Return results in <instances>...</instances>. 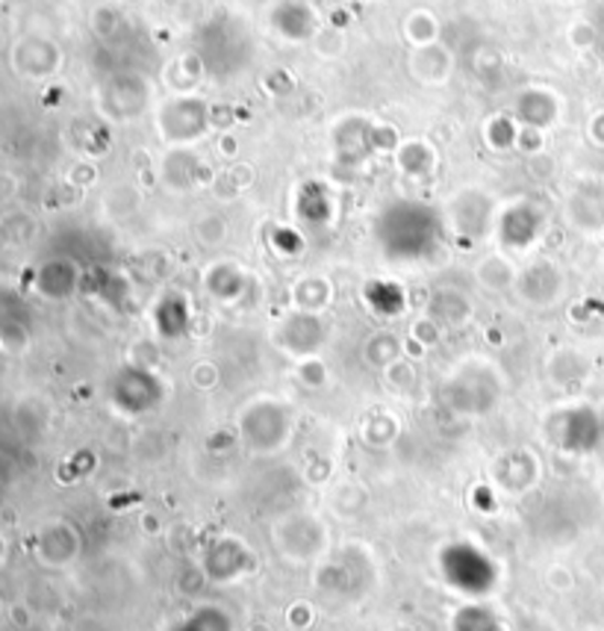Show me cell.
Wrapping results in <instances>:
<instances>
[{"label": "cell", "mask_w": 604, "mask_h": 631, "mask_svg": "<svg viewBox=\"0 0 604 631\" xmlns=\"http://www.w3.org/2000/svg\"><path fill=\"white\" fill-rule=\"evenodd\" d=\"M369 345H378V363L380 366H387V363H396V354H398V343H396V336H389V334H378V336H371V343Z\"/></svg>", "instance_id": "obj_22"}, {"label": "cell", "mask_w": 604, "mask_h": 631, "mask_svg": "<svg viewBox=\"0 0 604 631\" xmlns=\"http://www.w3.org/2000/svg\"><path fill=\"white\" fill-rule=\"evenodd\" d=\"M554 116H558V100H554L551 92L531 89L516 98L514 121L525 130H542V127L554 121Z\"/></svg>", "instance_id": "obj_9"}, {"label": "cell", "mask_w": 604, "mask_h": 631, "mask_svg": "<svg viewBox=\"0 0 604 631\" xmlns=\"http://www.w3.org/2000/svg\"><path fill=\"white\" fill-rule=\"evenodd\" d=\"M245 567H248V555H245L239 541L225 537V541H218L216 546L207 552V573L213 578H218V581L239 576Z\"/></svg>", "instance_id": "obj_11"}, {"label": "cell", "mask_w": 604, "mask_h": 631, "mask_svg": "<svg viewBox=\"0 0 604 631\" xmlns=\"http://www.w3.org/2000/svg\"><path fill=\"white\" fill-rule=\"evenodd\" d=\"M431 313L436 316L440 322L457 325V322H463V319L472 313V304L461 292H454V289H440L431 301Z\"/></svg>", "instance_id": "obj_16"}, {"label": "cell", "mask_w": 604, "mask_h": 631, "mask_svg": "<svg viewBox=\"0 0 604 631\" xmlns=\"http://www.w3.org/2000/svg\"><path fill=\"white\" fill-rule=\"evenodd\" d=\"M242 434L245 440L251 442V449H278L280 442H287L289 437L287 407L274 405V402H257L242 416Z\"/></svg>", "instance_id": "obj_5"}, {"label": "cell", "mask_w": 604, "mask_h": 631, "mask_svg": "<svg viewBox=\"0 0 604 631\" xmlns=\"http://www.w3.org/2000/svg\"><path fill=\"white\" fill-rule=\"evenodd\" d=\"M192 620L198 622L201 629L204 631H230L234 629V622H230V617H227L222 608H201Z\"/></svg>", "instance_id": "obj_20"}, {"label": "cell", "mask_w": 604, "mask_h": 631, "mask_svg": "<svg viewBox=\"0 0 604 631\" xmlns=\"http://www.w3.org/2000/svg\"><path fill=\"white\" fill-rule=\"evenodd\" d=\"M198 236H201V243H207V245L222 243V239H225V236H227L225 218L204 216V218H201V225H198Z\"/></svg>", "instance_id": "obj_21"}, {"label": "cell", "mask_w": 604, "mask_h": 631, "mask_svg": "<svg viewBox=\"0 0 604 631\" xmlns=\"http://www.w3.org/2000/svg\"><path fill=\"white\" fill-rule=\"evenodd\" d=\"M542 231V213L537 207H531L528 201H519V204H510V207L501 213L496 225L498 243L505 248H514V252H525L531 248V243L540 236Z\"/></svg>", "instance_id": "obj_6"}, {"label": "cell", "mask_w": 604, "mask_h": 631, "mask_svg": "<svg viewBox=\"0 0 604 631\" xmlns=\"http://www.w3.org/2000/svg\"><path fill=\"white\" fill-rule=\"evenodd\" d=\"M172 631H204V629H201V625L195 620H183V622H177V625H174Z\"/></svg>", "instance_id": "obj_23"}, {"label": "cell", "mask_w": 604, "mask_h": 631, "mask_svg": "<svg viewBox=\"0 0 604 631\" xmlns=\"http://www.w3.org/2000/svg\"><path fill=\"white\" fill-rule=\"evenodd\" d=\"M442 576L449 578V585L463 593H487L496 585V567L493 560L470 543H451L442 552Z\"/></svg>", "instance_id": "obj_3"}, {"label": "cell", "mask_w": 604, "mask_h": 631, "mask_svg": "<svg viewBox=\"0 0 604 631\" xmlns=\"http://www.w3.org/2000/svg\"><path fill=\"white\" fill-rule=\"evenodd\" d=\"M209 127H213V109L207 107V100L195 98V95H177V98L165 100L157 113L160 139L174 148L198 142Z\"/></svg>", "instance_id": "obj_2"}, {"label": "cell", "mask_w": 604, "mask_h": 631, "mask_svg": "<svg viewBox=\"0 0 604 631\" xmlns=\"http://www.w3.org/2000/svg\"><path fill=\"white\" fill-rule=\"evenodd\" d=\"M165 389L163 384L151 375L148 370H139V366H127L112 378L109 384V398L112 405L121 410V414L139 416L154 410L160 402H163Z\"/></svg>", "instance_id": "obj_4"}, {"label": "cell", "mask_w": 604, "mask_h": 631, "mask_svg": "<svg viewBox=\"0 0 604 631\" xmlns=\"http://www.w3.org/2000/svg\"><path fill=\"white\" fill-rule=\"evenodd\" d=\"M278 343L292 354L316 352L319 345L325 343V325H322V319L316 313L301 310V313L289 316L283 322V328L278 331Z\"/></svg>", "instance_id": "obj_7"}, {"label": "cell", "mask_w": 604, "mask_h": 631, "mask_svg": "<svg viewBox=\"0 0 604 631\" xmlns=\"http://www.w3.org/2000/svg\"><path fill=\"white\" fill-rule=\"evenodd\" d=\"M3 560H7V541L0 537V567H3Z\"/></svg>", "instance_id": "obj_24"}, {"label": "cell", "mask_w": 604, "mask_h": 631, "mask_svg": "<svg viewBox=\"0 0 604 631\" xmlns=\"http://www.w3.org/2000/svg\"><path fill=\"white\" fill-rule=\"evenodd\" d=\"M204 284H207L213 296L222 298V301H230V298L242 292L245 275L236 263H216V266L207 271V280H204Z\"/></svg>", "instance_id": "obj_13"}, {"label": "cell", "mask_w": 604, "mask_h": 631, "mask_svg": "<svg viewBox=\"0 0 604 631\" xmlns=\"http://www.w3.org/2000/svg\"><path fill=\"white\" fill-rule=\"evenodd\" d=\"M454 629L457 631H501L498 629L496 617H493L487 608H481V605H466V608L457 613Z\"/></svg>", "instance_id": "obj_18"}, {"label": "cell", "mask_w": 604, "mask_h": 631, "mask_svg": "<svg viewBox=\"0 0 604 631\" xmlns=\"http://www.w3.org/2000/svg\"><path fill=\"white\" fill-rule=\"evenodd\" d=\"M298 213L308 218V225H327L331 218V192L319 183H308L298 199Z\"/></svg>", "instance_id": "obj_15"}, {"label": "cell", "mask_w": 604, "mask_h": 631, "mask_svg": "<svg viewBox=\"0 0 604 631\" xmlns=\"http://www.w3.org/2000/svg\"><path fill=\"white\" fill-rule=\"evenodd\" d=\"M546 280H560L554 266L549 260H537L531 266H525L522 271H516V292L525 298V301H533L537 304V289H542V304L558 296V284H546Z\"/></svg>", "instance_id": "obj_10"}, {"label": "cell", "mask_w": 604, "mask_h": 631, "mask_svg": "<svg viewBox=\"0 0 604 631\" xmlns=\"http://www.w3.org/2000/svg\"><path fill=\"white\" fill-rule=\"evenodd\" d=\"M478 280L484 287L489 289H507L516 284V269L505 257H487V260H481L478 266Z\"/></svg>", "instance_id": "obj_17"}, {"label": "cell", "mask_w": 604, "mask_h": 631, "mask_svg": "<svg viewBox=\"0 0 604 631\" xmlns=\"http://www.w3.org/2000/svg\"><path fill=\"white\" fill-rule=\"evenodd\" d=\"M190 325V304L181 296H165L157 307V328L165 336H181Z\"/></svg>", "instance_id": "obj_14"}, {"label": "cell", "mask_w": 604, "mask_h": 631, "mask_svg": "<svg viewBox=\"0 0 604 631\" xmlns=\"http://www.w3.org/2000/svg\"><path fill=\"white\" fill-rule=\"evenodd\" d=\"M80 537L68 523H54L42 528L36 541V555L47 567H65L77 555Z\"/></svg>", "instance_id": "obj_8"}, {"label": "cell", "mask_w": 604, "mask_h": 631, "mask_svg": "<svg viewBox=\"0 0 604 631\" xmlns=\"http://www.w3.org/2000/svg\"><path fill=\"white\" fill-rule=\"evenodd\" d=\"M375 236L389 260H424L440 245V216L419 201H396L380 210Z\"/></svg>", "instance_id": "obj_1"}, {"label": "cell", "mask_w": 604, "mask_h": 631, "mask_svg": "<svg viewBox=\"0 0 604 631\" xmlns=\"http://www.w3.org/2000/svg\"><path fill=\"white\" fill-rule=\"evenodd\" d=\"M396 163L410 178H428L436 165V151L422 139H410L396 148Z\"/></svg>", "instance_id": "obj_12"}, {"label": "cell", "mask_w": 604, "mask_h": 631, "mask_svg": "<svg viewBox=\"0 0 604 631\" xmlns=\"http://www.w3.org/2000/svg\"><path fill=\"white\" fill-rule=\"evenodd\" d=\"M487 139L493 148H498V151H510V148L519 145V125L507 116L493 118L487 125Z\"/></svg>", "instance_id": "obj_19"}]
</instances>
